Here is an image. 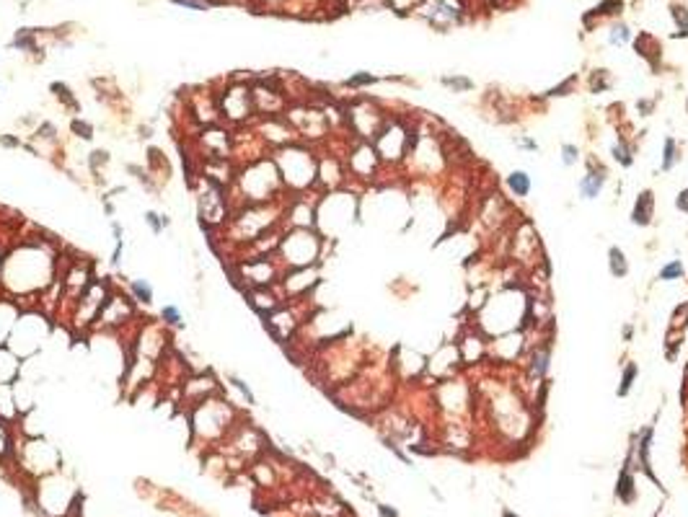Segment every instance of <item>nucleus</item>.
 Masks as SVG:
<instances>
[{
	"instance_id": "1",
	"label": "nucleus",
	"mask_w": 688,
	"mask_h": 517,
	"mask_svg": "<svg viewBox=\"0 0 688 517\" xmlns=\"http://www.w3.org/2000/svg\"><path fill=\"white\" fill-rule=\"evenodd\" d=\"M60 277V254L41 238H23L6 248L3 269H0V293L19 300L26 308V300H37Z\"/></svg>"
},
{
	"instance_id": "2",
	"label": "nucleus",
	"mask_w": 688,
	"mask_h": 517,
	"mask_svg": "<svg viewBox=\"0 0 688 517\" xmlns=\"http://www.w3.org/2000/svg\"><path fill=\"white\" fill-rule=\"evenodd\" d=\"M233 210L241 204H269V202H285L290 194L282 184V176L277 171V163L272 155H264L259 161H251L246 166H238L236 182L228 189Z\"/></svg>"
},
{
	"instance_id": "3",
	"label": "nucleus",
	"mask_w": 688,
	"mask_h": 517,
	"mask_svg": "<svg viewBox=\"0 0 688 517\" xmlns=\"http://www.w3.org/2000/svg\"><path fill=\"white\" fill-rule=\"evenodd\" d=\"M186 419H189V442L215 450L233 432V427L241 422V411L220 391L213 398H205L202 404L192 406L186 411Z\"/></svg>"
},
{
	"instance_id": "4",
	"label": "nucleus",
	"mask_w": 688,
	"mask_h": 517,
	"mask_svg": "<svg viewBox=\"0 0 688 517\" xmlns=\"http://www.w3.org/2000/svg\"><path fill=\"white\" fill-rule=\"evenodd\" d=\"M277 171L288 194L316 192V171H319V153L308 142H290L272 153Z\"/></svg>"
},
{
	"instance_id": "5",
	"label": "nucleus",
	"mask_w": 688,
	"mask_h": 517,
	"mask_svg": "<svg viewBox=\"0 0 688 517\" xmlns=\"http://www.w3.org/2000/svg\"><path fill=\"white\" fill-rule=\"evenodd\" d=\"M192 192H195L197 217H199L202 231H207L210 235L217 233L230 220V215H233V204H230L228 189L192 173Z\"/></svg>"
},
{
	"instance_id": "6",
	"label": "nucleus",
	"mask_w": 688,
	"mask_h": 517,
	"mask_svg": "<svg viewBox=\"0 0 688 517\" xmlns=\"http://www.w3.org/2000/svg\"><path fill=\"white\" fill-rule=\"evenodd\" d=\"M326 238L316 228H288L282 231L277 256L285 264V269H300V266H316L324 256Z\"/></svg>"
},
{
	"instance_id": "7",
	"label": "nucleus",
	"mask_w": 688,
	"mask_h": 517,
	"mask_svg": "<svg viewBox=\"0 0 688 517\" xmlns=\"http://www.w3.org/2000/svg\"><path fill=\"white\" fill-rule=\"evenodd\" d=\"M52 334V318L39 308H23L19 324L13 329V334L8 339V349L26 362L31 357L39 355V349L44 347V342Z\"/></svg>"
},
{
	"instance_id": "8",
	"label": "nucleus",
	"mask_w": 688,
	"mask_h": 517,
	"mask_svg": "<svg viewBox=\"0 0 688 517\" xmlns=\"http://www.w3.org/2000/svg\"><path fill=\"white\" fill-rule=\"evenodd\" d=\"M355 217H357V199L349 192H342V189L326 192L316 202V231L326 241L344 231Z\"/></svg>"
},
{
	"instance_id": "9",
	"label": "nucleus",
	"mask_w": 688,
	"mask_h": 517,
	"mask_svg": "<svg viewBox=\"0 0 688 517\" xmlns=\"http://www.w3.org/2000/svg\"><path fill=\"white\" fill-rule=\"evenodd\" d=\"M112 290H114L112 282H109V280H99V277L88 284V290L81 295L78 303L72 305L70 315H68V321H65V326H68V331H70L72 336L91 334L93 326H96V318H99L101 308L106 305V300H109Z\"/></svg>"
},
{
	"instance_id": "10",
	"label": "nucleus",
	"mask_w": 688,
	"mask_h": 517,
	"mask_svg": "<svg viewBox=\"0 0 688 517\" xmlns=\"http://www.w3.org/2000/svg\"><path fill=\"white\" fill-rule=\"evenodd\" d=\"M217 96V112H220V122L228 127H246L257 119L254 114V99H251V83L233 81L223 86Z\"/></svg>"
},
{
	"instance_id": "11",
	"label": "nucleus",
	"mask_w": 688,
	"mask_h": 517,
	"mask_svg": "<svg viewBox=\"0 0 688 517\" xmlns=\"http://www.w3.org/2000/svg\"><path fill=\"white\" fill-rule=\"evenodd\" d=\"M233 282L246 293L254 287H275L279 284L282 274H285V264L279 262L277 254L259 256V259H246V262H233L230 266Z\"/></svg>"
},
{
	"instance_id": "12",
	"label": "nucleus",
	"mask_w": 688,
	"mask_h": 517,
	"mask_svg": "<svg viewBox=\"0 0 688 517\" xmlns=\"http://www.w3.org/2000/svg\"><path fill=\"white\" fill-rule=\"evenodd\" d=\"M13 456L19 460V466L23 468L26 474H31L34 478L50 476V474H55V471L60 468V450L39 435L23 437L21 445L16 442Z\"/></svg>"
},
{
	"instance_id": "13",
	"label": "nucleus",
	"mask_w": 688,
	"mask_h": 517,
	"mask_svg": "<svg viewBox=\"0 0 688 517\" xmlns=\"http://www.w3.org/2000/svg\"><path fill=\"white\" fill-rule=\"evenodd\" d=\"M140 305L135 303L130 293H122V290H112L106 305L101 308V313L96 318V326L93 331H101V334H122L124 329L130 326H140Z\"/></svg>"
},
{
	"instance_id": "14",
	"label": "nucleus",
	"mask_w": 688,
	"mask_h": 517,
	"mask_svg": "<svg viewBox=\"0 0 688 517\" xmlns=\"http://www.w3.org/2000/svg\"><path fill=\"white\" fill-rule=\"evenodd\" d=\"M344 122H347V130L355 135V140L373 142L378 137V132L383 130V124L389 122V117L380 112L375 101L355 99L344 106Z\"/></svg>"
},
{
	"instance_id": "15",
	"label": "nucleus",
	"mask_w": 688,
	"mask_h": 517,
	"mask_svg": "<svg viewBox=\"0 0 688 517\" xmlns=\"http://www.w3.org/2000/svg\"><path fill=\"white\" fill-rule=\"evenodd\" d=\"M414 142V132L399 119H389L378 132V137L373 140V148L378 153L380 163H401L411 150Z\"/></svg>"
},
{
	"instance_id": "16",
	"label": "nucleus",
	"mask_w": 688,
	"mask_h": 517,
	"mask_svg": "<svg viewBox=\"0 0 688 517\" xmlns=\"http://www.w3.org/2000/svg\"><path fill=\"white\" fill-rule=\"evenodd\" d=\"M195 150L199 161H233V127H199L195 135Z\"/></svg>"
},
{
	"instance_id": "17",
	"label": "nucleus",
	"mask_w": 688,
	"mask_h": 517,
	"mask_svg": "<svg viewBox=\"0 0 688 517\" xmlns=\"http://www.w3.org/2000/svg\"><path fill=\"white\" fill-rule=\"evenodd\" d=\"M251 99H254L257 119L285 117V112L290 109V101L285 96V88H282L279 78H257L251 83Z\"/></svg>"
},
{
	"instance_id": "18",
	"label": "nucleus",
	"mask_w": 688,
	"mask_h": 517,
	"mask_svg": "<svg viewBox=\"0 0 688 517\" xmlns=\"http://www.w3.org/2000/svg\"><path fill=\"white\" fill-rule=\"evenodd\" d=\"M223 391V383L213 375V370H197V373H189L186 380L181 383V393H179V409L181 411H189L192 406L202 404L205 398H213Z\"/></svg>"
},
{
	"instance_id": "19",
	"label": "nucleus",
	"mask_w": 688,
	"mask_h": 517,
	"mask_svg": "<svg viewBox=\"0 0 688 517\" xmlns=\"http://www.w3.org/2000/svg\"><path fill=\"white\" fill-rule=\"evenodd\" d=\"M344 166H347V173L349 176H355V179H362V182H370V179H375L380 171V158L375 148H373V142H365V140H355V145L347 150L344 155Z\"/></svg>"
},
{
	"instance_id": "20",
	"label": "nucleus",
	"mask_w": 688,
	"mask_h": 517,
	"mask_svg": "<svg viewBox=\"0 0 688 517\" xmlns=\"http://www.w3.org/2000/svg\"><path fill=\"white\" fill-rule=\"evenodd\" d=\"M316 284H319V264L300 266V269H285L277 287L285 300H298V297H311Z\"/></svg>"
},
{
	"instance_id": "21",
	"label": "nucleus",
	"mask_w": 688,
	"mask_h": 517,
	"mask_svg": "<svg viewBox=\"0 0 688 517\" xmlns=\"http://www.w3.org/2000/svg\"><path fill=\"white\" fill-rule=\"evenodd\" d=\"M347 166L344 158L334 155V153H319V171H316V192H337L347 182Z\"/></svg>"
},
{
	"instance_id": "22",
	"label": "nucleus",
	"mask_w": 688,
	"mask_h": 517,
	"mask_svg": "<svg viewBox=\"0 0 688 517\" xmlns=\"http://www.w3.org/2000/svg\"><path fill=\"white\" fill-rule=\"evenodd\" d=\"M608 182V168L603 163H598L596 158H587V168H585V176L580 179L577 184V189H580V197L582 199H598L600 192H603V186Z\"/></svg>"
},
{
	"instance_id": "23",
	"label": "nucleus",
	"mask_w": 688,
	"mask_h": 517,
	"mask_svg": "<svg viewBox=\"0 0 688 517\" xmlns=\"http://www.w3.org/2000/svg\"><path fill=\"white\" fill-rule=\"evenodd\" d=\"M244 297H246V303L251 305V311L259 313L262 318L269 315L272 311H277L279 305L285 303V297H282L277 284H275V287H254V290H246Z\"/></svg>"
},
{
	"instance_id": "24",
	"label": "nucleus",
	"mask_w": 688,
	"mask_h": 517,
	"mask_svg": "<svg viewBox=\"0 0 688 517\" xmlns=\"http://www.w3.org/2000/svg\"><path fill=\"white\" fill-rule=\"evenodd\" d=\"M21 313H23V305L19 300H13L8 295L0 293V347L8 344L13 329L19 324Z\"/></svg>"
},
{
	"instance_id": "25",
	"label": "nucleus",
	"mask_w": 688,
	"mask_h": 517,
	"mask_svg": "<svg viewBox=\"0 0 688 517\" xmlns=\"http://www.w3.org/2000/svg\"><path fill=\"white\" fill-rule=\"evenodd\" d=\"M655 220V192L652 189H645V192L637 194L634 199V207H631V223L637 228H647Z\"/></svg>"
},
{
	"instance_id": "26",
	"label": "nucleus",
	"mask_w": 688,
	"mask_h": 517,
	"mask_svg": "<svg viewBox=\"0 0 688 517\" xmlns=\"http://www.w3.org/2000/svg\"><path fill=\"white\" fill-rule=\"evenodd\" d=\"M23 375V360L8 347H0V386H13Z\"/></svg>"
},
{
	"instance_id": "27",
	"label": "nucleus",
	"mask_w": 688,
	"mask_h": 517,
	"mask_svg": "<svg viewBox=\"0 0 688 517\" xmlns=\"http://www.w3.org/2000/svg\"><path fill=\"white\" fill-rule=\"evenodd\" d=\"M549 367H551V344H538L528 355V373L535 380H544L549 375Z\"/></svg>"
},
{
	"instance_id": "28",
	"label": "nucleus",
	"mask_w": 688,
	"mask_h": 517,
	"mask_svg": "<svg viewBox=\"0 0 688 517\" xmlns=\"http://www.w3.org/2000/svg\"><path fill=\"white\" fill-rule=\"evenodd\" d=\"M504 189L513 194L515 199H525L528 194L533 192V179H531V173L528 171H520V168H515L504 176Z\"/></svg>"
},
{
	"instance_id": "29",
	"label": "nucleus",
	"mask_w": 688,
	"mask_h": 517,
	"mask_svg": "<svg viewBox=\"0 0 688 517\" xmlns=\"http://www.w3.org/2000/svg\"><path fill=\"white\" fill-rule=\"evenodd\" d=\"M455 347H458L461 362H466V365H473V362H479V360H482L484 349H486V342H484L482 336L469 334V336H463V339Z\"/></svg>"
},
{
	"instance_id": "30",
	"label": "nucleus",
	"mask_w": 688,
	"mask_h": 517,
	"mask_svg": "<svg viewBox=\"0 0 688 517\" xmlns=\"http://www.w3.org/2000/svg\"><path fill=\"white\" fill-rule=\"evenodd\" d=\"M21 411L19 404H16V393H13V386H0V422L6 425H19Z\"/></svg>"
},
{
	"instance_id": "31",
	"label": "nucleus",
	"mask_w": 688,
	"mask_h": 517,
	"mask_svg": "<svg viewBox=\"0 0 688 517\" xmlns=\"http://www.w3.org/2000/svg\"><path fill=\"white\" fill-rule=\"evenodd\" d=\"M127 293H130V297H132L135 303L140 305V308H148V305H153V284L148 282V280H130V284H127Z\"/></svg>"
},
{
	"instance_id": "32",
	"label": "nucleus",
	"mask_w": 688,
	"mask_h": 517,
	"mask_svg": "<svg viewBox=\"0 0 688 517\" xmlns=\"http://www.w3.org/2000/svg\"><path fill=\"white\" fill-rule=\"evenodd\" d=\"M606 259H608V272H611V277L613 280H624L629 274V259H627V254L618 248V246H611L608 248V254H606Z\"/></svg>"
},
{
	"instance_id": "33",
	"label": "nucleus",
	"mask_w": 688,
	"mask_h": 517,
	"mask_svg": "<svg viewBox=\"0 0 688 517\" xmlns=\"http://www.w3.org/2000/svg\"><path fill=\"white\" fill-rule=\"evenodd\" d=\"M678 161H680L678 140H676L673 135H668V137H665V142H662V158H660V171H662V173L673 171V168L678 166Z\"/></svg>"
},
{
	"instance_id": "34",
	"label": "nucleus",
	"mask_w": 688,
	"mask_h": 517,
	"mask_svg": "<svg viewBox=\"0 0 688 517\" xmlns=\"http://www.w3.org/2000/svg\"><path fill=\"white\" fill-rule=\"evenodd\" d=\"M616 497H618V502H624V505H631V502L637 499V489H634V476H631V471H629V468H624V471H621V476H618Z\"/></svg>"
},
{
	"instance_id": "35",
	"label": "nucleus",
	"mask_w": 688,
	"mask_h": 517,
	"mask_svg": "<svg viewBox=\"0 0 688 517\" xmlns=\"http://www.w3.org/2000/svg\"><path fill=\"white\" fill-rule=\"evenodd\" d=\"M637 378H639V365L637 362H627L624 370H621V380H618V388H616L618 398H627V396L631 393V388H634V383H637Z\"/></svg>"
},
{
	"instance_id": "36",
	"label": "nucleus",
	"mask_w": 688,
	"mask_h": 517,
	"mask_svg": "<svg viewBox=\"0 0 688 517\" xmlns=\"http://www.w3.org/2000/svg\"><path fill=\"white\" fill-rule=\"evenodd\" d=\"M440 86H445L448 91H453V93H469V91H473L476 88V83L471 81V78H466V75H442L440 78Z\"/></svg>"
},
{
	"instance_id": "37",
	"label": "nucleus",
	"mask_w": 688,
	"mask_h": 517,
	"mask_svg": "<svg viewBox=\"0 0 688 517\" xmlns=\"http://www.w3.org/2000/svg\"><path fill=\"white\" fill-rule=\"evenodd\" d=\"M158 318H161L164 326H168V329H181V326H184V313H181V308L176 303L164 305L161 313H158Z\"/></svg>"
},
{
	"instance_id": "38",
	"label": "nucleus",
	"mask_w": 688,
	"mask_h": 517,
	"mask_svg": "<svg viewBox=\"0 0 688 517\" xmlns=\"http://www.w3.org/2000/svg\"><path fill=\"white\" fill-rule=\"evenodd\" d=\"M686 277V266L680 259H673V262L662 264V269L658 272V280L660 282H676V280H683Z\"/></svg>"
},
{
	"instance_id": "39",
	"label": "nucleus",
	"mask_w": 688,
	"mask_h": 517,
	"mask_svg": "<svg viewBox=\"0 0 688 517\" xmlns=\"http://www.w3.org/2000/svg\"><path fill=\"white\" fill-rule=\"evenodd\" d=\"M13 450H16L13 427L6 425V422H0V463H3V460H8V458L13 456Z\"/></svg>"
},
{
	"instance_id": "40",
	"label": "nucleus",
	"mask_w": 688,
	"mask_h": 517,
	"mask_svg": "<svg viewBox=\"0 0 688 517\" xmlns=\"http://www.w3.org/2000/svg\"><path fill=\"white\" fill-rule=\"evenodd\" d=\"M611 155H613V161L618 166H624V168H631L634 166V148L629 145L627 140H618L613 148H611Z\"/></svg>"
},
{
	"instance_id": "41",
	"label": "nucleus",
	"mask_w": 688,
	"mask_h": 517,
	"mask_svg": "<svg viewBox=\"0 0 688 517\" xmlns=\"http://www.w3.org/2000/svg\"><path fill=\"white\" fill-rule=\"evenodd\" d=\"M629 41H631V29H629V23H613L611 31H608V44L611 47H627Z\"/></svg>"
},
{
	"instance_id": "42",
	"label": "nucleus",
	"mask_w": 688,
	"mask_h": 517,
	"mask_svg": "<svg viewBox=\"0 0 688 517\" xmlns=\"http://www.w3.org/2000/svg\"><path fill=\"white\" fill-rule=\"evenodd\" d=\"M587 88L590 93H603L611 88V72L603 70V68H598V70L590 72V78H587Z\"/></svg>"
},
{
	"instance_id": "43",
	"label": "nucleus",
	"mask_w": 688,
	"mask_h": 517,
	"mask_svg": "<svg viewBox=\"0 0 688 517\" xmlns=\"http://www.w3.org/2000/svg\"><path fill=\"white\" fill-rule=\"evenodd\" d=\"M375 83H380L378 75L360 70V72H355V75H349L347 81H344V86H347V88H352V91H360V88H370V86H375Z\"/></svg>"
},
{
	"instance_id": "44",
	"label": "nucleus",
	"mask_w": 688,
	"mask_h": 517,
	"mask_svg": "<svg viewBox=\"0 0 688 517\" xmlns=\"http://www.w3.org/2000/svg\"><path fill=\"white\" fill-rule=\"evenodd\" d=\"M670 19L676 21V29H678V37H688V6H680V3H673L670 6Z\"/></svg>"
},
{
	"instance_id": "45",
	"label": "nucleus",
	"mask_w": 688,
	"mask_h": 517,
	"mask_svg": "<svg viewBox=\"0 0 688 517\" xmlns=\"http://www.w3.org/2000/svg\"><path fill=\"white\" fill-rule=\"evenodd\" d=\"M143 223L148 225V228H150V231H153L155 235H161V233H164V231H166V228L171 225V220H168L166 215H158V213H153V210H148V213L143 215Z\"/></svg>"
},
{
	"instance_id": "46",
	"label": "nucleus",
	"mask_w": 688,
	"mask_h": 517,
	"mask_svg": "<svg viewBox=\"0 0 688 517\" xmlns=\"http://www.w3.org/2000/svg\"><path fill=\"white\" fill-rule=\"evenodd\" d=\"M52 93L60 99L62 106H68V109H78V99L72 96V91L65 86V83H52Z\"/></svg>"
},
{
	"instance_id": "47",
	"label": "nucleus",
	"mask_w": 688,
	"mask_h": 517,
	"mask_svg": "<svg viewBox=\"0 0 688 517\" xmlns=\"http://www.w3.org/2000/svg\"><path fill=\"white\" fill-rule=\"evenodd\" d=\"M228 386H233L241 393V398H244V404L246 406H254L257 404V396L251 393V388H248V383H244L241 378H236V375H228Z\"/></svg>"
},
{
	"instance_id": "48",
	"label": "nucleus",
	"mask_w": 688,
	"mask_h": 517,
	"mask_svg": "<svg viewBox=\"0 0 688 517\" xmlns=\"http://www.w3.org/2000/svg\"><path fill=\"white\" fill-rule=\"evenodd\" d=\"M580 158H582V153H580V148H577L575 142H564V145H562V163H564L567 168L577 166Z\"/></svg>"
},
{
	"instance_id": "49",
	"label": "nucleus",
	"mask_w": 688,
	"mask_h": 517,
	"mask_svg": "<svg viewBox=\"0 0 688 517\" xmlns=\"http://www.w3.org/2000/svg\"><path fill=\"white\" fill-rule=\"evenodd\" d=\"M422 3H424V0H386V6L393 8L396 13H409V10H417V8H422Z\"/></svg>"
},
{
	"instance_id": "50",
	"label": "nucleus",
	"mask_w": 688,
	"mask_h": 517,
	"mask_svg": "<svg viewBox=\"0 0 688 517\" xmlns=\"http://www.w3.org/2000/svg\"><path fill=\"white\" fill-rule=\"evenodd\" d=\"M70 130H72V135H75V137H83V140H91V137H93V127L86 122V119H78V117H75V119L70 122Z\"/></svg>"
},
{
	"instance_id": "51",
	"label": "nucleus",
	"mask_w": 688,
	"mask_h": 517,
	"mask_svg": "<svg viewBox=\"0 0 688 517\" xmlns=\"http://www.w3.org/2000/svg\"><path fill=\"white\" fill-rule=\"evenodd\" d=\"M106 163H109V153L106 150H93L91 155H88V166H91L93 173H99V168H104Z\"/></svg>"
},
{
	"instance_id": "52",
	"label": "nucleus",
	"mask_w": 688,
	"mask_h": 517,
	"mask_svg": "<svg viewBox=\"0 0 688 517\" xmlns=\"http://www.w3.org/2000/svg\"><path fill=\"white\" fill-rule=\"evenodd\" d=\"M575 86H577V75H569V78H567V83H559V86H556V88H551V91L546 93V96H549V99H554V96H567V93L572 91Z\"/></svg>"
},
{
	"instance_id": "53",
	"label": "nucleus",
	"mask_w": 688,
	"mask_h": 517,
	"mask_svg": "<svg viewBox=\"0 0 688 517\" xmlns=\"http://www.w3.org/2000/svg\"><path fill=\"white\" fill-rule=\"evenodd\" d=\"M0 145L3 148H26V142L19 135H0Z\"/></svg>"
},
{
	"instance_id": "54",
	"label": "nucleus",
	"mask_w": 688,
	"mask_h": 517,
	"mask_svg": "<svg viewBox=\"0 0 688 517\" xmlns=\"http://www.w3.org/2000/svg\"><path fill=\"white\" fill-rule=\"evenodd\" d=\"M676 210L688 215V189H680L678 192V197H676Z\"/></svg>"
},
{
	"instance_id": "55",
	"label": "nucleus",
	"mask_w": 688,
	"mask_h": 517,
	"mask_svg": "<svg viewBox=\"0 0 688 517\" xmlns=\"http://www.w3.org/2000/svg\"><path fill=\"white\" fill-rule=\"evenodd\" d=\"M171 3H176V6H184V8H192V10H205L207 8V3H202V0H171Z\"/></svg>"
},
{
	"instance_id": "56",
	"label": "nucleus",
	"mask_w": 688,
	"mask_h": 517,
	"mask_svg": "<svg viewBox=\"0 0 688 517\" xmlns=\"http://www.w3.org/2000/svg\"><path fill=\"white\" fill-rule=\"evenodd\" d=\"M515 145H518V148H523V150H531V153L538 150V145H535L531 137H515Z\"/></svg>"
},
{
	"instance_id": "57",
	"label": "nucleus",
	"mask_w": 688,
	"mask_h": 517,
	"mask_svg": "<svg viewBox=\"0 0 688 517\" xmlns=\"http://www.w3.org/2000/svg\"><path fill=\"white\" fill-rule=\"evenodd\" d=\"M637 106H639V112H642V117H649V114H652V109H655V101H645V99H642Z\"/></svg>"
},
{
	"instance_id": "58",
	"label": "nucleus",
	"mask_w": 688,
	"mask_h": 517,
	"mask_svg": "<svg viewBox=\"0 0 688 517\" xmlns=\"http://www.w3.org/2000/svg\"><path fill=\"white\" fill-rule=\"evenodd\" d=\"M621 336H624V342H631V339H634V326L631 324L624 326V329H621Z\"/></svg>"
},
{
	"instance_id": "59",
	"label": "nucleus",
	"mask_w": 688,
	"mask_h": 517,
	"mask_svg": "<svg viewBox=\"0 0 688 517\" xmlns=\"http://www.w3.org/2000/svg\"><path fill=\"white\" fill-rule=\"evenodd\" d=\"M378 512H380V515H383V517H399V515H396V512H393V509H391V507H386V505H378Z\"/></svg>"
},
{
	"instance_id": "60",
	"label": "nucleus",
	"mask_w": 688,
	"mask_h": 517,
	"mask_svg": "<svg viewBox=\"0 0 688 517\" xmlns=\"http://www.w3.org/2000/svg\"><path fill=\"white\" fill-rule=\"evenodd\" d=\"M112 233H114V241H122V225L112 223Z\"/></svg>"
},
{
	"instance_id": "61",
	"label": "nucleus",
	"mask_w": 688,
	"mask_h": 517,
	"mask_svg": "<svg viewBox=\"0 0 688 517\" xmlns=\"http://www.w3.org/2000/svg\"><path fill=\"white\" fill-rule=\"evenodd\" d=\"M3 254H6V248H0V269H3Z\"/></svg>"
},
{
	"instance_id": "62",
	"label": "nucleus",
	"mask_w": 688,
	"mask_h": 517,
	"mask_svg": "<svg viewBox=\"0 0 688 517\" xmlns=\"http://www.w3.org/2000/svg\"><path fill=\"white\" fill-rule=\"evenodd\" d=\"M502 517H518V515H515V512H504Z\"/></svg>"
},
{
	"instance_id": "63",
	"label": "nucleus",
	"mask_w": 688,
	"mask_h": 517,
	"mask_svg": "<svg viewBox=\"0 0 688 517\" xmlns=\"http://www.w3.org/2000/svg\"><path fill=\"white\" fill-rule=\"evenodd\" d=\"M686 114H688V99H686Z\"/></svg>"
},
{
	"instance_id": "64",
	"label": "nucleus",
	"mask_w": 688,
	"mask_h": 517,
	"mask_svg": "<svg viewBox=\"0 0 688 517\" xmlns=\"http://www.w3.org/2000/svg\"><path fill=\"white\" fill-rule=\"evenodd\" d=\"M494 3H497V0H494Z\"/></svg>"
}]
</instances>
